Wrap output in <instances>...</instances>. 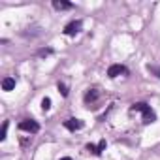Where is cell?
Returning <instances> with one entry per match:
<instances>
[{
    "instance_id": "4fadbf2b",
    "label": "cell",
    "mask_w": 160,
    "mask_h": 160,
    "mask_svg": "<svg viewBox=\"0 0 160 160\" xmlns=\"http://www.w3.org/2000/svg\"><path fill=\"white\" fill-rule=\"evenodd\" d=\"M147 68H149V72H154V73H156V77H160V68H154V66H151V64H149Z\"/></svg>"
},
{
    "instance_id": "9c48e42d",
    "label": "cell",
    "mask_w": 160,
    "mask_h": 160,
    "mask_svg": "<svg viewBox=\"0 0 160 160\" xmlns=\"http://www.w3.org/2000/svg\"><path fill=\"white\" fill-rule=\"evenodd\" d=\"M87 151H89V152H92V154H96V156L100 154V149H98V145H92V143H89V145H87Z\"/></svg>"
},
{
    "instance_id": "8992f818",
    "label": "cell",
    "mask_w": 160,
    "mask_h": 160,
    "mask_svg": "<svg viewBox=\"0 0 160 160\" xmlns=\"http://www.w3.org/2000/svg\"><path fill=\"white\" fill-rule=\"evenodd\" d=\"M98 96H100V92L96 91V89H89V92L85 94V104L89 106V104H94L96 100H98Z\"/></svg>"
},
{
    "instance_id": "7a4b0ae2",
    "label": "cell",
    "mask_w": 160,
    "mask_h": 160,
    "mask_svg": "<svg viewBox=\"0 0 160 160\" xmlns=\"http://www.w3.org/2000/svg\"><path fill=\"white\" fill-rule=\"evenodd\" d=\"M19 130H23V132H30V134H36V132H40V124H38L36 121H32V119H25V121L19 122Z\"/></svg>"
},
{
    "instance_id": "8fae6325",
    "label": "cell",
    "mask_w": 160,
    "mask_h": 160,
    "mask_svg": "<svg viewBox=\"0 0 160 160\" xmlns=\"http://www.w3.org/2000/svg\"><path fill=\"white\" fill-rule=\"evenodd\" d=\"M58 91H60V94H62V96H68V89H66V85H64V83H58Z\"/></svg>"
},
{
    "instance_id": "ba28073f",
    "label": "cell",
    "mask_w": 160,
    "mask_h": 160,
    "mask_svg": "<svg viewBox=\"0 0 160 160\" xmlns=\"http://www.w3.org/2000/svg\"><path fill=\"white\" fill-rule=\"evenodd\" d=\"M13 87H15V79L13 77H6L4 81H2V89L4 91H12Z\"/></svg>"
},
{
    "instance_id": "5bb4252c",
    "label": "cell",
    "mask_w": 160,
    "mask_h": 160,
    "mask_svg": "<svg viewBox=\"0 0 160 160\" xmlns=\"http://www.w3.org/2000/svg\"><path fill=\"white\" fill-rule=\"evenodd\" d=\"M60 160H72V158H68V156H66V158H60Z\"/></svg>"
},
{
    "instance_id": "3957f363",
    "label": "cell",
    "mask_w": 160,
    "mask_h": 160,
    "mask_svg": "<svg viewBox=\"0 0 160 160\" xmlns=\"http://www.w3.org/2000/svg\"><path fill=\"white\" fill-rule=\"evenodd\" d=\"M81 28H83V23H81V21H72V23H68V25L64 27V34H66V36H75Z\"/></svg>"
},
{
    "instance_id": "5b68a950",
    "label": "cell",
    "mask_w": 160,
    "mask_h": 160,
    "mask_svg": "<svg viewBox=\"0 0 160 160\" xmlns=\"http://www.w3.org/2000/svg\"><path fill=\"white\" fill-rule=\"evenodd\" d=\"M121 73H126V68H124L122 64H113V66H109V70H108V75H109V77H119Z\"/></svg>"
},
{
    "instance_id": "6da1fadb",
    "label": "cell",
    "mask_w": 160,
    "mask_h": 160,
    "mask_svg": "<svg viewBox=\"0 0 160 160\" xmlns=\"http://www.w3.org/2000/svg\"><path fill=\"white\" fill-rule=\"evenodd\" d=\"M132 111H139V113L143 115V122H145V124H149V122H154V121H156L154 111H152V109H151V106H147L145 102H138V104H134V106H132Z\"/></svg>"
},
{
    "instance_id": "30bf717a",
    "label": "cell",
    "mask_w": 160,
    "mask_h": 160,
    "mask_svg": "<svg viewBox=\"0 0 160 160\" xmlns=\"http://www.w3.org/2000/svg\"><path fill=\"white\" fill-rule=\"evenodd\" d=\"M49 108H51V100H49V98H43V100H42V109L47 111Z\"/></svg>"
},
{
    "instance_id": "52a82bcc",
    "label": "cell",
    "mask_w": 160,
    "mask_h": 160,
    "mask_svg": "<svg viewBox=\"0 0 160 160\" xmlns=\"http://www.w3.org/2000/svg\"><path fill=\"white\" fill-rule=\"evenodd\" d=\"M53 8L58 10V12H62V10H72L73 4H72V2H64V0H55V2H53Z\"/></svg>"
},
{
    "instance_id": "277c9868",
    "label": "cell",
    "mask_w": 160,
    "mask_h": 160,
    "mask_svg": "<svg viewBox=\"0 0 160 160\" xmlns=\"http://www.w3.org/2000/svg\"><path fill=\"white\" fill-rule=\"evenodd\" d=\"M64 126H66L70 132H75V130H81V128L85 126V122H83L81 119H68V121H64Z\"/></svg>"
},
{
    "instance_id": "7c38bea8",
    "label": "cell",
    "mask_w": 160,
    "mask_h": 160,
    "mask_svg": "<svg viewBox=\"0 0 160 160\" xmlns=\"http://www.w3.org/2000/svg\"><path fill=\"white\" fill-rule=\"evenodd\" d=\"M6 132H8V122L2 124V132H0V139H6Z\"/></svg>"
}]
</instances>
